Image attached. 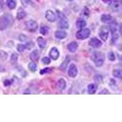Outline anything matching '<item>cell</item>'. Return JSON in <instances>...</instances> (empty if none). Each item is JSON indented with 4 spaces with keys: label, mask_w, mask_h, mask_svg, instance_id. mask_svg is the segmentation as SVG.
Segmentation results:
<instances>
[{
    "label": "cell",
    "mask_w": 122,
    "mask_h": 122,
    "mask_svg": "<svg viewBox=\"0 0 122 122\" xmlns=\"http://www.w3.org/2000/svg\"><path fill=\"white\" fill-rule=\"evenodd\" d=\"M14 22V17L9 14H5L0 16V30H3L11 26Z\"/></svg>",
    "instance_id": "obj_1"
},
{
    "label": "cell",
    "mask_w": 122,
    "mask_h": 122,
    "mask_svg": "<svg viewBox=\"0 0 122 122\" xmlns=\"http://www.w3.org/2000/svg\"><path fill=\"white\" fill-rule=\"evenodd\" d=\"M92 59L94 62L96 67H101L104 64L105 56L104 54L100 52H95L92 56Z\"/></svg>",
    "instance_id": "obj_2"
},
{
    "label": "cell",
    "mask_w": 122,
    "mask_h": 122,
    "mask_svg": "<svg viewBox=\"0 0 122 122\" xmlns=\"http://www.w3.org/2000/svg\"><path fill=\"white\" fill-rule=\"evenodd\" d=\"M90 30L89 28H82L76 34V37L78 40H85L90 36Z\"/></svg>",
    "instance_id": "obj_3"
},
{
    "label": "cell",
    "mask_w": 122,
    "mask_h": 122,
    "mask_svg": "<svg viewBox=\"0 0 122 122\" xmlns=\"http://www.w3.org/2000/svg\"><path fill=\"white\" fill-rule=\"evenodd\" d=\"M99 36L104 42H106L109 37V29L106 26H102L99 30Z\"/></svg>",
    "instance_id": "obj_4"
},
{
    "label": "cell",
    "mask_w": 122,
    "mask_h": 122,
    "mask_svg": "<svg viewBox=\"0 0 122 122\" xmlns=\"http://www.w3.org/2000/svg\"><path fill=\"white\" fill-rule=\"evenodd\" d=\"M26 28L30 32H35L38 28V24L36 21L34 20H29L26 22Z\"/></svg>",
    "instance_id": "obj_5"
},
{
    "label": "cell",
    "mask_w": 122,
    "mask_h": 122,
    "mask_svg": "<svg viewBox=\"0 0 122 122\" xmlns=\"http://www.w3.org/2000/svg\"><path fill=\"white\" fill-rule=\"evenodd\" d=\"M109 7L112 11L118 12L121 11V10H122V2L120 0H115L114 1L111 2Z\"/></svg>",
    "instance_id": "obj_6"
},
{
    "label": "cell",
    "mask_w": 122,
    "mask_h": 122,
    "mask_svg": "<svg viewBox=\"0 0 122 122\" xmlns=\"http://www.w3.org/2000/svg\"><path fill=\"white\" fill-rule=\"evenodd\" d=\"M89 44L91 47L93 48H98L102 45V42L97 38L93 37L89 40Z\"/></svg>",
    "instance_id": "obj_7"
},
{
    "label": "cell",
    "mask_w": 122,
    "mask_h": 122,
    "mask_svg": "<svg viewBox=\"0 0 122 122\" xmlns=\"http://www.w3.org/2000/svg\"><path fill=\"white\" fill-rule=\"evenodd\" d=\"M68 75L71 78H75L78 75V68L76 65L71 64L69 66L68 70Z\"/></svg>",
    "instance_id": "obj_8"
},
{
    "label": "cell",
    "mask_w": 122,
    "mask_h": 122,
    "mask_svg": "<svg viewBox=\"0 0 122 122\" xmlns=\"http://www.w3.org/2000/svg\"><path fill=\"white\" fill-rule=\"evenodd\" d=\"M45 18L48 21L54 22L56 20V15L51 10H47L45 13Z\"/></svg>",
    "instance_id": "obj_9"
},
{
    "label": "cell",
    "mask_w": 122,
    "mask_h": 122,
    "mask_svg": "<svg viewBox=\"0 0 122 122\" xmlns=\"http://www.w3.org/2000/svg\"><path fill=\"white\" fill-rule=\"evenodd\" d=\"M59 26L61 29H67L69 28V21L67 18L62 17L61 18V20L59 23Z\"/></svg>",
    "instance_id": "obj_10"
},
{
    "label": "cell",
    "mask_w": 122,
    "mask_h": 122,
    "mask_svg": "<svg viewBox=\"0 0 122 122\" xmlns=\"http://www.w3.org/2000/svg\"><path fill=\"white\" fill-rule=\"evenodd\" d=\"M60 55V53L58 49L56 47H53L51 50H50V51L49 53V56L52 59L57 60L59 58Z\"/></svg>",
    "instance_id": "obj_11"
},
{
    "label": "cell",
    "mask_w": 122,
    "mask_h": 122,
    "mask_svg": "<svg viewBox=\"0 0 122 122\" xmlns=\"http://www.w3.org/2000/svg\"><path fill=\"white\" fill-rule=\"evenodd\" d=\"M109 23V28L111 32H112V34H114L116 33L117 30L118 23H117L116 21L112 20Z\"/></svg>",
    "instance_id": "obj_12"
},
{
    "label": "cell",
    "mask_w": 122,
    "mask_h": 122,
    "mask_svg": "<svg viewBox=\"0 0 122 122\" xmlns=\"http://www.w3.org/2000/svg\"><path fill=\"white\" fill-rule=\"evenodd\" d=\"M67 36V32L64 30H57L56 31L55 34H54V36L57 39L59 40H62V39H65Z\"/></svg>",
    "instance_id": "obj_13"
},
{
    "label": "cell",
    "mask_w": 122,
    "mask_h": 122,
    "mask_svg": "<svg viewBox=\"0 0 122 122\" xmlns=\"http://www.w3.org/2000/svg\"><path fill=\"white\" fill-rule=\"evenodd\" d=\"M30 59L33 62H37L40 58V53L38 50H34L30 54Z\"/></svg>",
    "instance_id": "obj_14"
},
{
    "label": "cell",
    "mask_w": 122,
    "mask_h": 122,
    "mask_svg": "<svg viewBox=\"0 0 122 122\" xmlns=\"http://www.w3.org/2000/svg\"><path fill=\"white\" fill-rule=\"evenodd\" d=\"M26 12L25 11V10L23 8H19L17 10V19L18 20H23V18H25V17H26Z\"/></svg>",
    "instance_id": "obj_15"
},
{
    "label": "cell",
    "mask_w": 122,
    "mask_h": 122,
    "mask_svg": "<svg viewBox=\"0 0 122 122\" xmlns=\"http://www.w3.org/2000/svg\"><path fill=\"white\" fill-rule=\"evenodd\" d=\"M78 48V44L76 42H71L67 45V48L71 53H74L77 50Z\"/></svg>",
    "instance_id": "obj_16"
},
{
    "label": "cell",
    "mask_w": 122,
    "mask_h": 122,
    "mask_svg": "<svg viewBox=\"0 0 122 122\" xmlns=\"http://www.w3.org/2000/svg\"><path fill=\"white\" fill-rule=\"evenodd\" d=\"M37 44L39 45V47L40 48H45L46 45V40L43 38L42 37H39L37 39Z\"/></svg>",
    "instance_id": "obj_17"
},
{
    "label": "cell",
    "mask_w": 122,
    "mask_h": 122,
    "mask_svg": "<svg viewBox=\"0 0 122 122\" xmlns=\"http://www.w3.org/2000/svg\"><path fill=\"white\" fill-rule=\"evenodd\" d=\"M97 86L95 84H90L87 87V91L89 94L93 95L95 93L96 91L97 90Z\"/></svg>",
    "instance_id": "obj_18"
},
{
    "label": "cell",
    "mask_w": 122,
    "mask_h": 122,
    "mask_svg": "<svg viewBox=\"0 0 122 122\" xmlns=\"http://www.w3.org/2000/svg\"><path fill=\"white\" fill-rule=\"evenodd\" d=\"M112 20V17L110 14H103L101 16V21L103 23H109Z\"/></svg>",
    "instance_id": "obj_19"
},
{
    "label": "cell",
    "mask_w": 122,
    "mask_h": 122,
    "mask_svg": "<svg viewBox=\"0 0 122 122\" xmlns=\"http://www.w3.org/2000/svg\"><path fill=\"white\" fill-rule=\"evenodd\" d=\"M76 26L79 29H82L86 26V21L82 18H79L76 21Z\"/></svg>",
    "instance_id": "obj_20"
},
{
    "label": "cell",
    "mask_w": 122,
    "mask_h": 122,
    "mask_svg": "<svg viewBox=\"0 0 122 122\" xmlns=\"http://www.w3.org/2000/svg\"><path fill=\"white\" fill-rule=\"evenodd\" d=\"M66 86H67V84L64 79L61 78V79H59L58 82H57V87L60 90H64L66 88Z\"/></svg>",
    "instance_id": "obj_21"
},
{
    "label": "cell",
    "mask_w": 122,
    "mask_h": 122,
    "mask_svg": "<svg viewBox=\"0 0 122 122\" xmlns=\"http://www.w3.org/2000/svg\"><path fill=\"white\" fill-rule=\"evenodd\" d=\"M6 3H7V6L10 9H14L17 6L16 0H7Z\"/></svg>",
    "instance_id": "obj_22"
},
{
    "label": "cell",
    "mask_w": 122,
    "mask_h": 122,
    "mask_svg": "<svg viewBox=\"0 0 122 122\" xmlns=\"http://www.w3.org/2000/svg\"><path fill=\"white\" fill-rule=\"evenodd\" d=\"M49 30H50V28L47 26H45L43 25L41 26L40 29V33L42 34L43 36H45V35H47L49 33Z\"/></svg>",
    "instance_id": "obj_23"
},
{
    "label": "cell",
    "mask_w": 122,
    "mask_h": 122,
    "mask_svg": "<svg viewBox=\"0 0 122 122\" xmlns=\"http://www.w3.org/2000/svg\"><path fill=\"white\" fill-rule=\"evenodd\" d=\"M18 55L17 53H14L11 55V57H10V63L12 64H17V61H18Z\"/></svg>",
    "instance_id": "obj_24"
},
{
    "label": "cell",
    "mask_w": 122,
    "mask_h": 122,
    "mask_svg": "<svg viewBox=\"0 0 122 122\" xmlns=\"http://www.w3.org/2000/svg\"><path fill=\"white\" fill-rule=\"evenodd\" d=\"M28 68L32 72H36L37 71V65L34 62H31L28 64Z\"/></svg>",
    "instance_id": "obj_25"
},
{
    "label": "cell",
    "mask_w": 122,
    "mask_h": 122,
    "mask_svg": "<svg viewBox=\"0 0 122 122\" xmlns=\"http://www.w3.org/2000/svg\"><path fill=\"white\" fill-rule=\"evenodd\" d=\"M69 62H70V58L68 57H67L66 58H65V61L63 62L62 64L61 65L60 68L62 70H65V68H67V65H68Z\"/></svg>",
    "instance_id": "obj_26"
},
{
    "label": "cell",
    "mask_w": 122,
    "mask_h": 122,
    "mask_svg": "<svg viewBox=\"0 0 122 122\" xmlns=\"http://www.w3.org/2000/svg\"><path fill=\"white\" fill-rule=\"evenodd\" d=\"M7 57H8L7 53L6 51H3V50H0V59L5 61V60L7 59Z\"/></svg>",
    "instance_id": "obj_27"
},
{
    "label": "cell",
    "mask_w": 122,
    "mask_h": 122,
    "mask_svg": "<svg viewBox=\"0 0 122 122\" xmlns=\"http://www.w3.org/2000/svg\"><path fill=\"white\" fill-rule=\"evenodd\" d=\"M113 75L115 76V78H121L122 76V71L120 70H114L112 72Z\"/></svg>",
    "instance_id": "obj_28"
},
{
    "label": "cell",
    "mask_w": 122,
    "mask_h": 122,
    "mask_svg": "<svg viewBox=\"0 0 122 122\" xmlns=\"http://www.w3.org/2000/svg\"><path fill=\"white\" fill-rule=\"evenodd\" d=\"M17 50H18V51L20 52V53H22V52L25 51V50L26 49V46L25 45L23 44H18L17 45Z\"/></svg>",
    "instance_id": "obj_29"
},
{
    "label": "cell",
    "mask_w": 122,
    "mask_h": 122,
    "mask_svg": "<svg viewBox=\"0 0 122 122\" xmlns=\"http://www.w3.org/2000/svg\"><path fill=\"white\" fill-rule=\"evenodd\" d=\"M20 1H21V4L24 7H28V6H30L32 3L30 0H20Z\"/></svg>",
    "instance_id": "obj_30"
},
{
    "label": "cell",
    "mask_w": 122,
    "mask_h": 122,
    "mask_svg": "<svg viewBox=\"0 0 122 122\" xmlns=\"http://www.w3.org/2000/svg\"><path fill=\"white\" fill-rule=\"evenodd\" d=\"M42 62L45 65H48L51 63V60L49 57H44L42 59Z\"/></svg>",
    "instance_id": "obj_31"
},
{
    "label": "cell",
    "mask_w": 122,
    "mask_h": 122,
    "mask_svg": "<svg viewBox=\"0 0 122 122\" xmlns=\"http://www.w3.org/2000/svg\"><path fill=\"white\" fill-rule=\"evenodd\" d=\"M108 58H109V59L111 61H112V62H113V61H115V54H114V52L111 51V52H109V53Z\"/></svg>",
    "instance_id": "obj_32"
},
{
    "label": "cell",
    "mask_w": 122,
    "mask_h": 122,
    "mask_svg": "<svg viewBox=\"0 0 122 122\" xmlns=\"http://www.w3.org/2000/svg\"><path fill=\"white\" fill-rule=\"evenodd\" d=\"M51 71V69L50 68H45L44 69H42L40 70V74L43 75V74L48 73H50Z\"/></svg>",
    "instance_id": "obj_33"
},
{
    "label": "cell",
    "mask_w": 122,
    "mask_h": 122,
    "mask_svg": "<svg viewBox=\"0 0 122 122\" xmlns=\"http://www.w3.org/2000/svg\"><path fill=\"white\" fill-rule=\"evenodd\" d=\"M102 80H103V78L101 75H96L95 78V82H98V83H100V82H102Z\"/></svg>",
    "instance_id": "obj_34"
},
{
    "label": "cell",
    "mask_w": 122,
    "mask_h": 122,
    "mask_svg": "<svg viewBox=\"0 0 122 122\" xmlns=\"http://www.w3.org/2000/svg\"><path fill=\"white\" fill-rule=\"evenodd\" d=\"M27 39L26 36H25L24 34H21L20 36H19V40L21 41V42H25L26 41Z\"/></svg>",
    "instance_id": "obj_35"
},
{
    "label": "cell",
    "mask_w": 122,
    "mask_h": 122,
    "mask_svg": "<svg viewBox=\"0 0 122 122\" xmlns=\"http://www.w3.org/2000/svg\"><path fill=\"white\" fill-rule=\"evenodd\" d=\"M12 83V80H5L4 82V86H9Z\"/></svg>",
    "instance_id": "obj_36"
},
{
    "label": "cell",
    "mask_w": 122,
    "mask_h": 122,
    "mask_svg": "<svg viewBox=\"0 0 122 122\" xmlns=\"http://www.w3.org/2000/svg\"><path fill=\"white\" fill-rule=\"evenodd\" d=\"M99 94H103V95H105V94H110V93L108 92V90H107L106 89H103V90H101Z\"/></svg>",
    "instance_id": "obj_37"
},
{
    "label": "cell",
    "mask_w": 122,
    "mask_h": 122,
    "mask_svg": "<svg viewBox=\"0 0 122 122\" xmlns=\"http://www.w3.org/2000/svg\"><path fill=\"white\" fill-rule=\"evenodd\" d=\"M4 4V0H0V7L3 8Z\"/></svg>",
    "instance_id": "obj_38"
},
{
    "label": "cell",
    "mask_w": 122,
    "mask_h": 122,
    "mask_svg": "<svg viewBox=\"0 0 122 122\" xmlns=\"http://www.w3.org/2000/svg\"><path fill=\"white\" fill-rule=\"evenodd\" d=\"M5 71V69H4V67L0 65V72H3V71Z\"/></svg>",
    "instance_id": "obj_39"
},
{
    "label": "cell",
    "mask_w": 122,
    "mask_h": 122,
    "mask_svg": "<svg viewBox=\"0 0 122 122\" xmlns=\"http://www.w3.org/2000/svg\"><path fill=\"white\" fill-rule=\"evenodd\" d=\"M101 1H103L105 3H109V2H111L112 0H101Z\"/></svg>",
    "instance_id": "obj_40"
},
{
    "label": "cell",
    "mask_w": 122,
    "mask_h": 122,
    "mask_svg": "<svg viewBox=\"0 0 122 122\" xmlns=\"http://www.w3.org/2000/svg\"><path fill=\"white\" fill-rule=\"evenodd\" d=\"M66 1H72L73 0H66Z\"/></svg>",
    "instance_id": "obj_41"
}]
</instances>
